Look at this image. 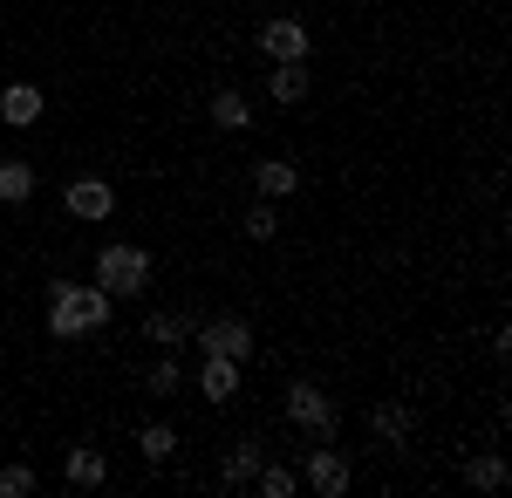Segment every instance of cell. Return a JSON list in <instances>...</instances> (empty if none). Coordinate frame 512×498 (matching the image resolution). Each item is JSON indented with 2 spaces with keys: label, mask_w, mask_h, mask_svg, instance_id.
<instances>
[{
  "label": "cell",
  "mask_w": 512,
  "mask_h": 498,
  "mask_svg": "<svg viewBox=\"0 0 512 498\" xmlns=\"http://www.w3.org/2000/svg\"><path fill=\"white\" fill-rule=\"evenodd\" d=\"M110 314H117V301H110L96 280H55V287H48V335H55V342H76V335L110 328Z\"/></svg>",
  "instance_id": "obj_1"
},
{
  "label": "cell",
  "mask_w": 512,
  "mask_h": 498,
  "mask_svg": "<svg viewBox=\"0 0 512 498\" xmlns=\"http://www.w3.org/2000/svg\"><path fill=\"white\" fill-rule=\"evenodd\" d=\"M110 301H137L144 294V280H151V246H130V239H117V246H96V273H89Z\"/></svg>",
  "instance_id": "obj_2"
},
{
  "label": "cell",
  "mask_w": 512,
  "mask_h": 498,
  "mask_svg": "<svg viewBox=\"0 0 512 498\" xmlns=\"http://www.w3.org/2000/svg\"><path fill=\"white\" fill-rule=\"evenodd\" d=\"M287 417L301 423L308 437H335V423H342V410L328 403V389H315V383H287Z\"/></svg>",
  "instance_id": "obj_3"
},
{
  "label": "cell",
  "mask_w": 512,
  "mask_h": 498,
  "mask_svg": "<svg viewBox=\"0 0 512 498\" xmlns=\"http://www.w3.org/2000/svg\"><path fill=\"white\" fill-rule=\"evenodd\" d=\"M198 355H226V362H246V355H253V321H239V314H219V321H205V328H198Z\"/></svg>",
  "instance_id": "obj_4"
},
{
  "label": "cell",
  "mask_w": 512,
  "mask_h": 498,
  "mask_svg": "<svg viewBox=\"0 0 512 498\" xmlns=\"http://www.w3.org/2000/svg\"><path fill=\"white\" fill-rule=\"evenodd\" d=\"M301 478H308L321 498H342V492H349V458H342V451H335V444L321 437L315 451L301 458Z\"/></svg>",
  "instance_id": "obj_5"
},
{
  "label": "cell",
  "mask_w": 512,
  "mask_h": 498,
  "mask_svg": "<svg viewBox=\"0 0 512 498\" xmlns=\"http://www.w3.org/2000/svg\"><path fill=\"white\" fill-rule=\"evenodd\" d=\"M260 48H267L274 62H308V48H315V41H308V28H301L294 14H280V21L260 28Z\"/></svg>",
  "instance_id": "obj_6"
},
{
  "label": "cell",
  "mask_w": 512,
  "mask_h": 498,
  "mask_svg": "<svg viewBox=\"0 0 512 498\" xmlns=\"http://www.w3.org/2000/svg\"><path fill=\"white\" fill-rule=\"evenodd\" d=\"M62 205H69V219H89V226H96V219L117 212V192H110L103 178H76V185L62 192Z\"/></svg>",
  "instance_id": "obj_7"
},
{
  "label": "cell",
  "mask_w": 512,
  "mask_h": 498,
  "mask_svg": "<svg viewBox=\"0 0 512 498\" xmlns=\"http://www.w3.org/2000/svg\"><path fill=\"white\" fill-rule=\"evenodd\" d=\"M41 110H48V96H41L35 82H7V89H0V123H7V130L41 123Z\"/></svg>",
  "instance_id": "obj_8"
},
{
  "label": "cell",
  "mask_w": 512,
  "mask_h": 498,
  "mask_svg": "<svg viewBox=\"0 0 512 498\" xmlns=\"http://www.w3.org/2000/svg\"><path fill=\"white\" fill-rule=\"evenodd\" d=\"M198 396H205V403H233L239 396V362L205 355V362H198Z\"/></svg>",
  "instance_id": "obj_9"
},
{
  "label": "cell",
  "mask_w": 512,
  "mask_h": 498,
  "mask_svg": "<svg viewBox=\"0 0 512 498\" xmlns=\"http://www.w3.org/2000/svg\"><path fill=\"white\" fill-rule=\"evenodd\" d=\"M253 192L280 205V198H294V192H301V171H294L287 157H267V164H253Z\"/></svg>",
  "instance_id": "obj_10"
},
{
  "label": "cell",
  "mask_w": 512,
  "mask_h": 498,
  "mask_svg": "<svg viewBox=\"0 0 512 498\" xmlns=\"http://www.w3.org/2000/svg\"><path fill=\"white\" fill-rule=\"evenodd\" d=\"M62 478H69L76 492H96V485L110 478V464H103V451H89V444H76V451L62 458Z\"/></svg>",
  "instance_id": "obj_11"
},
{
  "label": "cell",
  "mask_w": 512,
  "mask_h": 498,
  "mask_svg": "<svg viewBox=\"0 0 512 498\" xmlns=\"http://www.w3.org/2000/svg\"><path fill=\"white\" fill-rule=\"evenodd\" d=\"M205 110H212L219 130H253V103H246L239 89H212V103H205Z\"/></svg>",
  "instance_id": "obj_12"
},
{
  "label": "cell",
  "mask_w": 512,
  "mask_h": 498,
  "mask_svg": "<svg viewBox=\"0 0 512 498\" xmlns=\"http://www.w3.org/2000/svg\"><path fill=\"white\" fill-rule=\"evenodd\" d=\"M35 198V164L28 157H7L0 164V205H28Z\"/></svg>",
  "instance_id": "obj_13"
},
{
  "label": "cell",
  "mask_w": 512,
  "mask_h": 498,
  "mask_svg": "<svg viewBox=\"0 0 512 498\" xmlns=\"http://www.w3.org/2000/svg\"><path fill=\"white\" fill-rule=\"evenodd\" d=\"M267 89H274V103H308V62H274Z\"/></svg>",
  "instance_id": "obj_14"
},
{
  "label": "cell",
  "mask_w": 512,
  "mask_h": 498,
  "mask_svg": "<svg viewBox=\"0 0 512 498\" xmlns=\"http://www.w3.org/2000/svg\"><path fill=\"white\" fill-rule=\"evenodd\" d=\"M506 458H499V451H485V458H472L465 464V485H472V492H506Z\"/></svg>",
  "instance_id": "obj_15"
},
{
  "label": "cell",
  "mask_w": 512,
  "mask_h": 498,
  "mask_svg": "<svg viewBox=\"0 0 512 498\" xmlns=\"http://www.w3.org/2000/svg\"><path fill=\"white\" fill-rule=\"evenodd\" d=\"M137 451H144L151 464L178 458V430H171V423H144V430H137Z\"/></svg>",
  "instance_id": "obj_16"
},
{
  "label": "cell",
  "mask_w": 512,
  "mask_h": 498,
  "mask_svg": "<svg viewBox=\"0 0 512 498\" xmlns=\"http://www.w3.org/2000/svg\"><path fill=\"white\" fill-rule=\"evenodd\" d=\"M253 485H260V498H294V485H301V471H287V464H267V458H260V471H253Z\"/></svg>",
  "instance_id": "obj_17"
},
{
  "label": "cell",
  "mask_w": 512,
  "mask_h": 498,
  "mask_svg": "<svg viewBox=\"0 0 512 498\" xmlns=\"http://www.w3.org/2000/svg\"><path fill=\"white\" fill-rule=\"evenodd\" d=\"M369 423H376V437H383V444H403V437H410V410H403V403H376Z\"/></svg>",
  "instance_id": "obj_18"
},
{
  "label": "cell",
  "mask_w": 512,
  "mask_h": 498,
  "mask_svg": "<svg viewBox=\"0 0 512 498\" xmlns=\"http://www.w3.org/2000/svg\"><path fill=\"white\" fill-rule=\"evenodd\" d=\"M260 458H267L260 444H233V458H226V471H219V478H226V485H253V471H260Z\"/></svg>",
  "instance_id": "obj_19"
},
{
  "label": "cell",
  "mask_w": 512,
  "mask_h": 498,
  "mask_svg": "<svg viewBox=\"0 0 512 498\" xmlns=\"http://www.w3.org/2000/svg\"><path fill=\"white\" fill-rule=\"evenodd\" d=\"M144 335H151V342H185V335H192V314H151V321H144Z\"/></svg>",
  "instance_id": "obj_20"
},
{
  "label": "cell",
  "mask_w": 512,
  "mask_h": 498,
  "mask_svg": "<svg viewBox=\"0 0 512 498\" xmlns=\"http://www.w3.org/2000/svg\"><path fill=\"white\" fill-rule=\"evenodd\" d=\"M178 383H185V376H178V362H171V355H158V362H151V376H144V389H151V396H178Z\"/></svg>",
  "instance_id": "obj_21"
},
{
  "label": "cell",
  "mask_w": 512,
  "mask_h": 498,
  "mask_svg": "<svg viewBox=\"0 0 512 498\" xmlns=\"http://www.w3.org/2000/svg\"><path fill=\"white\" fill-rule=\"evenodd\" d=\"M280 219H274V198H260V205H246V239H274Z\"/></svg>",
  "instance_id": "obj_22"
},
{
  "label": "cell",
  "mask_w": 512,
  "mask_h": 498,
  "mask_svg": "<svg viewBox=\"0 0 512 498\" xmlns=\"http://www.w3.org/2000/svg\"><path fill=\"white\" fill-rule=\"evenodd\" d=\"M35 492V464H7L0 471V498H28Z\"/></svg>",
  "instance_id": "obj_23"
},
{
  "label": "cell",
  "mask_w": 512,
  "mask_h": 498,
  "mask_svg": "<svg viewBox=\"0 0 512 498\" xmlns=\"http://www.w3.org/2000/svg\"><path fill=\"white\" fill-rule=\"evenodd\" d=\"M0 7H7V0H0Z\"/></svg>",
  "instance_id": "obj_24"
}]
</instances>
